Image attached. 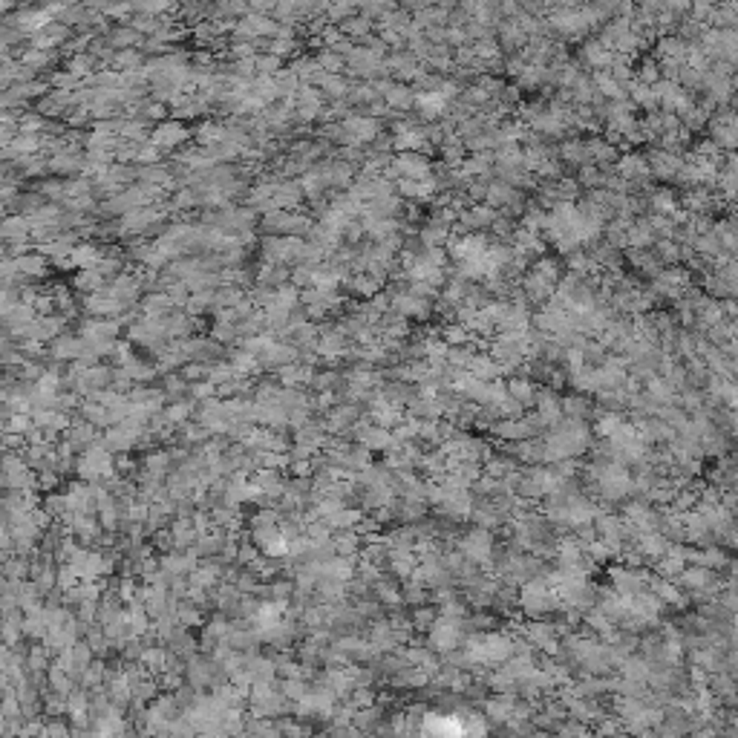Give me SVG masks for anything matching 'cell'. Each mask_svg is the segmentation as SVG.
I'll use <instances>...</instances> for the list:
<instances>
[{"label":"cell","instance_id":"6da1fadb","mask_svg":"<svg viewBox=\"0 0 738 738\" xmlns=\"http://www.w3.org/2000/svg\"><path fill=\"white\" fill-rule=\"evenodd\" d=\"M513 655V643L510 637L505 634H485V637H476L473 646H470V658L479 661V664H502Z\"/></svg>","mask_w":738,"mask_h":738},{"label":"cell","instance_id":"7a4b0ae2","mask_svg":"<svg viewBox=\"0 0 738 738\" xmlns=\"http://www.w3.org/2000/svg\"><path fill=\"white\" fill-rule=\"evenodd\" d=\"M393 167L398 170V179L424 182L427 177H432L430 156H421V153H396L393 156Z\"/></svg>","mask_w":738,"mask_h":738},{"label":"cell","instance_id":"3957f363","mask_svg":"<svg viewBox=\"0 0 738 738\" xmlns=\"http://www.w3.org/2000/svg\"><path fill=\"white\" fill-rule=\"evenodd\" d=\"M462 557L470 562H488L493 557V537L485 528H476L462 539Z\"/></svg>","mask_w":738,"mask_h":738},{"label":"cell","instance_id":"277c9868","mask_svg":"<svg viewBox=\"0 0 738 738\" xmlns=\"http://www.w3.org/2000/svg\"><path fill=\"white\" fill-rule=\"evenodd\" d=\"M646 164H649V177H658L661 182H672L675 173L683 164V156H675V153H666V150L655 147V150H649Z\"/></svg>","mask_w":738,"mask_h":738},{"label":"cell","instance_id":"5b68a950","mask_svg":"<svg viewBox=\"0 0 738 738\" xmlns=\"http://www.w3.org/2000/svg\"><path fill=\"white\" fill-rule=\"evenodd\" d=\"M615 173L620 179L632 182V185H643L649 179V164H646V156L643 153H634V150H626L617 162H615Z\"/></svg>","mask_w":738,"mask_h":738},{"label":"cell","instance_id":"8992f818","mask_svg":"<svg viewBox=\"0 0 738 738\" xmlns=\"http://www.w3.org/2000/svg\"><path fill=\"white\" fill-rule=\"evenodd\" d=\"M537 418L542 421V427L548 424V427H554V424H559L562 421V398L554 393V389H548V386H542V389H537Z\"/></svg>","mask_w":738,"mask_h":738},{"label":"cell","instance_id":"52a82bcc","mask_svg":"<svg viewBox=\"0 0 738 738\" xmlns=\"http://www.w3.org/2000/svg\"><path fill=\"white\" fill-rule=\"evenodd\" d=\"M485 205H491L493 211H502L508 205H525V191H516L499 179L488 182V194H485Z\"/></svg>","mask_w":738,"mask_h":738},{"label":"cell","instance_id":"ba28073f","mask_svg":"<svg viewBox=\"0 0 738 738\" xmlns=\"http://www.w3.org/2000/svg\"><path fill=\"white\" fill-rule=\"evenodd\" d=\"M384 104L393 110V113H410L413 107H415V90L410 84H398V81H393L389 84V90L384 93Z\"/></svg>","mask_w":738,"mask_h":738},{"label":"cell","instance_id":"9c48e42d","mask_svg":"<svg viewBox=\"0 0 738 738\" xmlns=\"http://www.w3.org/2000/svg\"><path fill=\"white\" fill-rule=\"evenodd\" d=\"M447 107H450V101H445L439 93H415V110L424 118V124L439 121L447 113Z\"/></svg>","mask_w":738,"mask_h":738},{"label":"cell","instance_id":"30bf717a","mask_svg":"<svg viewBox=\"0 0 738 738\" xmlns=\"http://www.w3.org/2000/svg\"><path fill=\"white\" fill-rule=\"evenodd\" d=\"M646 583V574L643 571H634V569H612V586H615V594L620 597H632L643 588Z\"/></svg>","mask_w":738,"mask_h":738},{"label":"cell","instance_id":"8fae6325","mask_svg":"<svg viewBox=\"0 0 738 738\" xmlns=\"http://www.w3.org/2000/svg\"><path fill=\"white\" fill-rule=\"evenodd\" d=\"M718 194H712V188H704V185H695V188H686L681 205L686 213H710L712 202H715Z\"/></svg>","mask_w":738,"mask_h":738},{"label":"cell","instance_id":"7c38bea8","mask_svg":"<svg viewBox=\"0 0 738 738\" xmlns=\"http://www.w3.org/2000/svg\"><path fill=\"white\" fill-rule=\"evenodd\" d=\"M505 389H508V398H513L522 410L537 401V384L531 378H510L505 384Z\"/></svg>","mask_w":738,"mask_h":738},{"label":"cell","instance_id":"4fadbf2b","mask_svg":"<svg viewBox=\"0 0 738 738\" xmlns=\"http://www.w3.org/2000/svg\"><path fill=\"white\" fill-rule=\"evenodd\" d=\"M658 240L649 228L646 220H634L629 228H626V248H634V251H649Z\"/></svg>","mask_w":738,"mask_h":738},{"label":"cell","instance_id":"5bb4252c","mask_svg":"<svg viewBox=\"0 0 738 738\" xmlns=\"http://www.w3.org/2000/svg\"><path fill=\"white\" fill-rule=\"evenodd\" d=\"M612 55H615V52L605 47V43H600L597 38H588V40L583 43V61H586L588 67H594V69H609Z\"/></svg>","mask_w":738,"mask_h":738},{"label":"cell","instance_id":"9a60e30c","mask_svg":"<svg viewBox=\"0 0 738 738\" xmlns=\"http://www.w3.org/2000/svg\"><path fill=\"white\" fill-rule=\"evenodd\" d=\"M686 50H689V43H683L675 32L672 35H664V38H658V47H655V61H683L686 58Z\"/></svg>","mask_w":738,"mask_h":738},{"label":"cell","instance_id":"2e32d148","mask_svg":"<svg viewBox=\"0 0 738 738\" xmlns=\"http://www.w3.org/2000/svg\"><path fill=\"white\" fill-rule=\"evenodd\" d=\"M464 372L473 375L476 381H496V378H502V372H499V367H496V361L491 355H473L467 361Z\"/></svg>","mask_w":738,"mask_h":738},{"label":"cell","instance_id":"e0dca14e","mask_svg":"<svg viewBox=\"0 0 738 738\" xmlns=\"http://www.w3.org/2000/svg\"><path fill=\"white\" fill-rule=\"evenodd\" d=\"M678 577H681V583H683L686 588H692V591H710V588L715 586V574H712L710 569H704V566L683 569Z\"/></svg>","mask_w":738,"mask_h":738},{"label":"cell","instance_id":"ac0fdd59","mask_svg":"<svg viewBox=\"0 0 738 738\" xmlns=\"http://www.w3.org/2000/svg\"><path fill=\"white\" fill-rule=\"evenodd\" d=\"M557 159H562V162H569V164H591L588 162V156H586V145H583V139H577V136H569V139H562V145L557 147Z\"/></svg>","mask_w":738,"mask_h":738},{"label":"cell","instance_id":"d6986e66","mask_svg":"<svg viewBox=\"0 0 738 738\" xmlns=\"http://www.w3.org/2000/svg\"><path fill=\"white\" fill-rule=\"evenodd\" d=\"M318 352L323 358H346L350 355V340H346L343 332H326L320 346H318Z\"/></svg>","mask_w":738,"mask_h":738},{"label":"cell","instance_id":"ffe728a7","mask_svg":"<svg viewBox=\"0 0 738 738\" xmlns=\"http://www.w3.org/2000/svg\"><path fill=\"white\" fill-rule=\"evenodd\" d=\"M643 396H646L649 401H652V404L664 407V404H672L678 393H675V389H672L661 375H655L652 381H646V393H643Z\"/></svg>","mask_w":738,"mask_h":738},{"label":"cell","instance_id":"44dd1931","mask_svg":"<svg viewBox=\"0 0 738 738\" xmlns=\"http://www.w3.org/2000/svg\"><path fill=\"white\" fill-rule=\"evenodd\" d=\"M649 202V208H652V213H661V216H672L681 211V205H678V196L672 194V191H666V188H661V191H655L652 196L646 199Z\"/></svg>","mask_w":738,"mask_h":738},{"label":"cell","instance_id":"7402d4cb","mask_svg":"<svg viewBox=\"0 0 738 738\" xmlns=\"http://www.w3.org/2000/svg\"><path fill=\"white\" fill-rule=\"evenodd\" d=\"M439 156H442V162H447V167L450 170H456L459 164H462V159H464V145H462V139L453 133V136H445V142L439 145Z\"/></svg>","mask_w":738,"mask_h":738},{"label":"cell","instance_id":"603a6c76","mask_svg":"<svg viewBox=\"0 0 738 738\" xmlns=\"http://www.w3.org/2000/svg\"><path fill=\"white\" fill-rule=\"evenodd\" d=\"M372 29H375V23L372 21H367V18H361V15H352V18H346L343 23H340V32H343V38L350 35V40L355 43V40H364L367 35H372Z\"/></svg>","mask_w":738,"mask_h":738},{"label":"cell","instance_id":"cb8c5ba5","mask_svg":"<svg viewBox=\"0 0 738 738\" xmlns=\"http://www.w3.org/2000/svg\"><path fill=\"white\" fill-rule=\"evenodd\" d=\"M562 415H566V418H580V421H586V418L591 415V401H588L586 396H580V393L566 396V398H562Z\"/></svg>","mask_w":738,"mask_h":738},{"label":"cell","instance_id":"d4e9b609","mask_svg":"<svg viewBox=\"0 0 738 738\" xmlns=\"http://www.w3.org/2000/svg\"><path fill=\"white\" fill-rule=\"evenodd\" d=\"M447 240H450V228L432 225V223H427V225L418 231V242H421L424 248H445Z\"/></svg>","mask_w":738,"mask_h":738},{"label":"cell","instance_id":"484cf974","mask_svg":"<svg viewBox=\"0 0 738 738\" xmlns=\"http://www.w3.org/2000/svg\"><path fill=\"white\" fill-rule=\"evenodd\" d=\"M539 86H545V67L528 64L516 78V90H539Z\"/></svg>","mask_w":738,"mask_h":738},{"label":"cell","instance_id":"4316f807","mask_svg":"<svg viewBox=\"0 0 738 738\" xmlns=\"http://www.w3.org/2000/svg\"><path fill=\"white\" fill-rule=\"evenodd\" d=\"M655 257H658V263L666 269V266H681V245L678 242H672V240H658L655 245Z\"/></svg>","mask_w":738,"mask_h":738},{"label":"cell","instance_id":"83f0119b","mask_svg":"<svg viewBox=\"0 0 738 738\" xmlns=\"http://www.w3.org/2000/svg\"><path fill=\"white\" fill-rule=\"evenodd\" d=\"M634 81H637V84H646V86H652V84L661 81V69H658V61H655L652 55L643 58V61L637 64V69H634Z\"/></svg>","mask_w":738,"mask_h":738},{"label":"cell","instance_id":"f1b7e54d","mask_svg":"<svg viewBox=\"0 0 738 738\" xmlns=\"http://www.w3.org/2000/svg\"><path fill=\"white\" fill-rule=\"evenodd\" d=\"M320 86H323V93H326L329 99L340 101V99H346V96H350V86H352V84L346 81L343 75H326Z\"/></svg>","mask_w":738,"mask_h":738},{"label":"cell","instance_id":"f546056e","mask_svg":"<svg viewBox=\"0 0 738 738\" xmlns=\"http://www.w3.org/2000/svg\"><path fill=\"white\" fill-rule=\"evenodd\" d=\"M493 164H505V167L522 164V147L519 145H499L493 150Z\"/></svg>","mask_w":738,"mask_h":738},{"label":"cell","instance_id":"4dcf8cb0","mask_svg":"<svg viewBox=\"0 0 738 738\" xmlns=\"http://www.w3.org/2000/svg\"><path fill=\"white\" fill-rule=\"evenodd\" d=\"M350 283L358 294H364V297H375L381 289H384V283L381 280H375V277H369V274H350Z\"/></svg>","mask_w":738,"mask_h":738},{"label":"cell","instance_id":"1f68e13d","mask_svg":"<svg viewBox=\"0 0 738 738\" xmlns=\"http://www.w3.org/2000/svg\"><path fill=\"white\" fill-rule=\"evenodd\" d=\"M678 121H681V127L686 130V133H695V130L707 127L710 116H707V110H701V107L695 104V107H692V110H686L683 116H678Z\"/></svg>","mask_w":738,"mask_h":738},{"label":"cell","instance_id":"d6a6232c","mask_svg":"<svg viewBox=\"0 0 738 738\" xmlns=\"http://www.w3.org/2000/svg\"><path fill=\"white\" fill-rule=\"evenodd\" d=\"M442 340L447 343V346H467L470 343V332L462 326V323H445V329H442Z\"/></svg>","mask_w":738,"mask_h":738},{"label":"cell","instance_id":"836d02e7","mask_svg":"<svg viewBox=\"0 0 738 738\" xmlns=\"http://www.w3.org/2000/svg\"><path fill=\"white\" fill-rule=\"evenodd\" d=\"M574 182H577V185H586L588 191H594V188H600V182H603V170H600L597 164H580Z\"/></svg>","mask_w":738,"mask_h":738},{"label":"cell","instance_id":"e575fe53","mask_svg":"<svg viewBox=\"0 0 738 738\" xmlns=\"http://www.w3.org/2000/svg\"><path fill=\"white\" fill-rule=\"evenodd\" d=\"M678 401H681V410L683 413H701V407H704V393L701 389H681V396H678Z\"/></svg>","mask_w":738,"mask_h":738},{"label":"cell","instance_id":"d590c367","mask_svg":"<svg viewBox=\"0 0 738 738\" xmlns=\"http://www.w3.org/2000/svg\"><path fill=\"white\" fill-rule=\"evenodd\" d=\"M182 139H185V130L179 124H164V127L156 130V145H162V147H170Z\"/></svg>","mask_w":738,"mask_h":738},{"label":"cell","instance_id":"8d00e7d4","mask_svg":"<svg viewBox=\"0 0 738 738\" xmlns=\"http://www.w3.org/2000/svg\"><path fill=\"white\" fill-rule=\"evenodd\" d=\"M355 418H358V407H355V404H346V407H335V410H332L329 424H332V427H350V424H355Z\"/></svg>","mask_w":738,"mask_h":738},{"label":"cell","instance_id":"74e56055","mask_svg":"<svg viewBox=\"0 0 738 738\" xmlns=\"http://www.w3.org/2000/svg\"><path fill=\"white\" fill-rule=\"evenodd\" d=\"M343 58L340 55H335L332 50H323L320 55H318V67L326 72V75H340V69H343Z\"/></svg>","mask_w":738,"mask_h":738},{"label":"cell","instance_id":"f35d334b","mask_svg":"<svg viewBox=\"0 0 738 738\" xmlns=\"http://www.w3.org/2000/svg\"><path fill=\"white\" fill-rule=\"evenodd\" d=\"M355 9H358V15H361V18H367V21H372V23H375V21H381L384 15H389V12H393V9H396V4H364V6H355Z\"/></svg>","mask_w":738,"mask_h":738},{"label":"cell","instance_id":"ab89813d","mask_svg":"<svg viewBox=\"0 0 738 738\" xmlns=\"http://www.w3.org/2000/svg\"><path fill=\"white\" fill-rule=\"evenodd\" d=\"M620 424H623V415H617V413H603V415L597 418V432H600V439H609Z\"/></svg>","mask_w":738,"mask_h":738},{"label":"cell","instance_id":"60d3db41","mask_svg":"<svg viewBox=\"0 0 738 738\" xmlns=\"http://www.w3.org/2000/svg\"><path fill=\"white\" fill-rule=\"evenodd\" d=\"M445 43H447V47H456V50L464 47V43H467L464 29H462V26H447V29H445Z\"/></svg>","mask_w":738,"mask_h":738},{"label":"cell","instance_id":"b9f144b4","mask_svg":"<svg viewBox=\"0 0 738 738\" xmlns=\"http://www.w3.org/2000/svg\"><path fill=\"white\" fill-rule=\"evenodd\" d=\"M326 12H329L332 21H340V23H343L346 18H352L358 9H355L352 4H340V6H326Z\"/></svg>","mask_w":738,"mask_h":738},{"label":"cell","instance_id":"7bdbcfd3","mask_svg":"<svg viewBox=\"0 0 738 738\" xmlns=\"http://www.w3.org/2000/svg\"><path fill=\"white\" fill-rule=\"evenodd\" d=\"M340 234L346 237V242H358V240L364 237V228H361L358 220H350V223H346V225L340 228Z\"/></svg>","mask_w":738,"mask_h":738},{"label":"cell","instance_id":"ee69618b","mask_svg":"<svg viewBox=\"0 0 738 738\" xmlns=\"http://www.w3.org/2000/svg\"><path fill=\"white\" fill-rule=\"evenodd\" d=\"M491 231H493L496 237H502V240H505V237H510V234H513V223H510V220H505V216H499V213H496V220L491 223Z\"/></svg>","mask_w":738,"mask_h":738},{"label":"cell","instance_id":"f6af8a7d","mask_svg":"<svg viewBox=\"0 0 738 738\" xmlns=\"http://www.w3.org/2000/svg\"><path fill=\"white\" fill-rule=\"evenodd\" d=\"M355 548H358V537L355 534H343L337 539V551L340 554H355Z\"/></svg>","mask_w":738,"mask_h":738},{"label":"cell","instance_id":"bcb514c9","mask_svg":"<svg viewBox=\"0 0 738 738\" xmlns=\"http://www.w3.org/2000/svg\"><path fill=\"white\" fill-rule=\"evenodd\" d=\"M413 620H415V626H418V629H424V626H430L432 620H436V612H432V609H418Z\"/></svg>","mask_w":738,"mask_h":738},{"label":"cell","instance_id":"7dc6e473","mask_svg":"<svg viewBox=\"0 0 738 738\" xmlns=\"http://www.w3.org/2000/svg\"><path fill=\"white\" fill-rule=\"evenodd\" d=\"M257 67L263 69V72H274V69H280V58H274V55H269V58H259V61H257Z\"/></svg>","mask_w":738,"mask_h":738}]
</instances>
